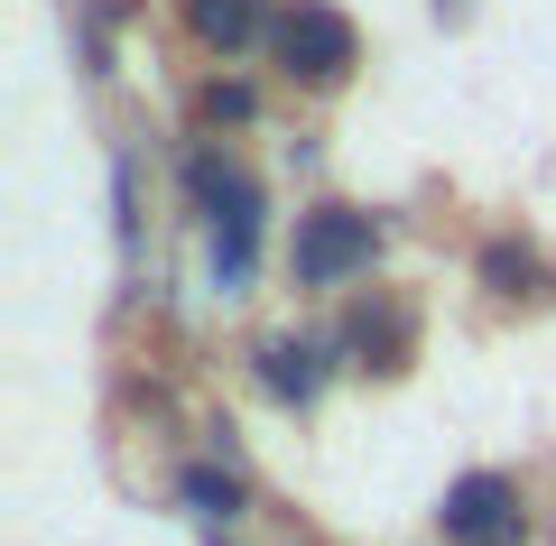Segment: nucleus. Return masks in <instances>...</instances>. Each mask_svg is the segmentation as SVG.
Listing matches in <instances>:
<instances>
[{
	"label": "nucleus",
	"mask_w": 556,
	"mask_h": 546,
	"mask_svg": "<svg viewBox=\"0 0 556 546\" xmlns=\"http://www.w3.org/2000/svg\"><path fill=\"white\" fill-rule=\"evenodd\" d=\"M371 259H380V223L362 214V204H343V195L306 204L298 232H288V278H298V288H316V296L371 278Z\"/></svg>",
	"instance_id": "f257e3e1"
},
{
	"label": "nucleus",
	"mask_w": 556,
	"mask_h": 546,
	"mask_svg": "<svg viewBox=\"0 0 556 546\" xmlns=\"http://www.w3.org/2000/svg\"><path fill=\"white\" fill-rule=\"evenodd\" d=\"M538 519H529V491H519V472H464V482H445L437 500V546H529Z\"/></svg>",
	"instance_id": "f03ea898"
},
{
	"label": "nucleus",
	"mask_w": 556,
	"mask_h": 546,
	"mask_svg": "<svg viewBox=\"0 0 556 546\" xmlns=\"http://www.w3.org/2000/svg\"><path fill=\"white\" fill-rule=\"evenodd\" d=\"M269 47H278V65H288L298 84H316V93L362 65V38H353V20H343L334 0H298V10H278V38Z\"/></svg>",
	"instance_id": "7ed1b4c3"
},
{
	"label": "nucleus",
	"mask_w": 556,
	"mask_h": 546,
	"mask_svg": "<svg viewBox=\"0 0 556 546\" xmlns=\"http://www.w3.org/2000/svg\"><path fill=\"white\" fill-rule=\"evenodd\" d=\"M343 361H353V371H380V380H399L417 361V306L408 296H362L353 315H343Z\"/></svg>",
	"instance_id": "20e7f679"
},
{
	"label": "nucleus",
	"mask_w": 556,
	"mask_h": 546,
	"mask_svg": "<svg viewBox=\"0 0 556 546\" xmlns=\"http://www.w3.org/2000/svg\"><path fill=\"white\" fill-rule=\"evenodd\" d=\"M251 371H260V390H269L278 408H316L325 380H334V352H325L316 333H269V343L251 352Z\"/></svg>",
	"instance_id": "39448f33"
},
{
	"label": "nucleus",
	"mask_w": 556,
	"mask_h": 546,
	"mask_svg": "<svg viewBox=\"0 0 556 546\" xmlns=\"http://www.w3.org/2000/svg\"><path fill=\"white\" fill-rule=\"evenodd\" d=\"M186 195H195L204 232H214V223H260V186H251V167H241V157H223L214 139L186 157Z\"/></svg>",
	"instance_id": "423d86ee"
},
{
	"label": "nucleus",
	"mask_w": 556,
	"mask_h": 546,
	"mask_svg": "<svg viewBox=\"0 0 556 546\" xmlns=\"http://www.w3.org/2000/svg\"><path fill=\"white\" fill-rule=\"evenodd\" d=\"M186 28H195L214 56H241V47L278 38V10L269 0H186Z\"/></svg>",
	"instance_id": "0eeeda50"
},
{
	"label": "nucleus",
	"mask_w": 556,
	"mask_h": 546,
	"mask_svg": "<svg viewBox=\"0 0 556 546\" xmlns=\"http://www.w3.org/2000/svg\"><path fill=\"white\" fill-rule=\"evenodd\" d=\"M177 500L195 509L204 528H232L241 509H251V491H241V472H223V464H186L177 472Z\"/></svg>",
	"instance_id": "6e6552de"
},
{
	"label": "nucleus",
	"mask_w": 556,
	"mask_h": 546,
	"mask_svg": "<svg viewBox=\"0 0 556 546\" xmlns=\"http://www.w3.org/2000/svg\"><path fill=\"white\" fill-rule=\"evenodd\" d=\"M482 288H492L501 306L538 296V251H529V241H492V251H482Z\"/></svg>",
	"instance_id": "1a4fd4ad"
},
{
	"label": "nucleus",
	"mask_w": 556,
	"mask_h": 546,
	"mask_svg": "<svg viewBox=\"0 0 556 546\" xmlns=\"http://www.w3.org/2000/svg\"><path fill=\"white\" fill-rule=\"evenodd\" d=\"M251 112H260L251 84H204V93H195V120H204V130H241Z\"/></svg>",
	"instance_id": "9d476101"
},
{
	"label": "nucleus",
	"mask_w": 556,
	"mask_h": 546,
	"mask_svg": "<svg viewBox=\"0 0 556 546\" xmlns=\"http://www.w3.org/2000/svg\"><path fill=\"white\" fill-rule=\"evenodd\" d=\"M214 546H223V537H214Z\"/></svg>",
	"instance_id": "9b49d317"
}]
</instances>
